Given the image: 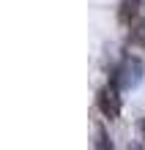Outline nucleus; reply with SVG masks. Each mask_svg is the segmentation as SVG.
I'll return each mask as SVG.
<instances>
[{
	"label": "nucleus",
	"instance_id": "7ed1b4c3",
	"mask_svg": "<svg viewBox=\"0 0 145 150\" xmlns=\"http://www.w3.org/2000/svg\"><path fill=\"white\" fill-rule=\"evenodd\" d=\"M140 14H142V6H140V0H121V6H118V19H121L123 25H131L140 19Z\"/></svg>",
	"mask_w": 145,
	"mask_h": 150
},
{
	"label": "nucleus",
	"instance_id": "20e7f679",
	"mask_svg": "<svg viewBox=\"0 0 145 150\" xmlns=\"http://www.w3.org/2000/svg\"><path fill=\"white\" fill-rule=\"evenodd\" d=\"M129 41H131V44H140V47H145V19H137V22L131 25Z\"/></svg>",
	"mask_w": 145,
	"mask_h": 150
},
{
	"label": "nucleus",
	"instance_id": "0eeeda50",
	"mask_svg": "<svg viewBox=\"0 0 145 150\" xmlns=\"http://www.w3.org/2000/svg\"><path fill=\"white\" fill-rule=\"evenodd\" d=\"M140 6H142V14H145V0H140Z\"/></svg>",
	"mask_w": 145,
	"mask_h": 150
},
{
	"label": "nucleus",
	"instance_id": "f257e3e1",
	"mask_svg": "<svg viewBox=\"0 0 145 150\" xmlns=\"http://www.w3.org/2000/svg\"><path fill=\"white\" fill-rule=\"evenodd\" d=\"M142 76H145V63L140 57H123V63L118 66V71L112 76V82L121 87V90H134V87H140L142 82Z\"/></svg>",
	"mask_w": 145,
	"mask_h": 150
},
{
	"label": "nucleus",
	"instance_id": "39448f33",
	"mask_svg": "<svg viewBox=\"0 0 145 150\" xmlns=\"http://www.w3.org/2000/svg\"><path fill=\"white\" fill-rule=\"evenodd\" d=\"M99 150H104V147H112V142L107 139V131H104V126H96V142H93Z\"/></svg>",
	"mask_w": 145,
	"mask_h": 150
},
{
	"label": "nucleus",
	"instance_id": "f03ea898",
	"mask_svg": "<svg viewBox=\"0 0 145 150\" xmlns=\"http://www.w3.org/2000/svg\"><path fill=\"white\" fill-rule=\"evenodd\" d=\"M99 109L110 120H115L118 115H121V96H118V85L115 82H110L107 87L99 90Z\"/></svg>",
	"mask_w": 145,
	"mask_h": 150
},
{
	"label": "nucleus",
	"instance_id": "423d86ee",
	"mask_svg": "<svg viewBox=\"0 0 145 150\" xmlns=\"http://www.w3.org/2000/svg\"><path fill=\"white\" fill-rule=\"evenodd\" d=\"M137 131H140V139H142V142H145V117L137 123Z\"/></svg>",
	"mask_w": 145,
	"mask_h": 150
}]
</instances>
